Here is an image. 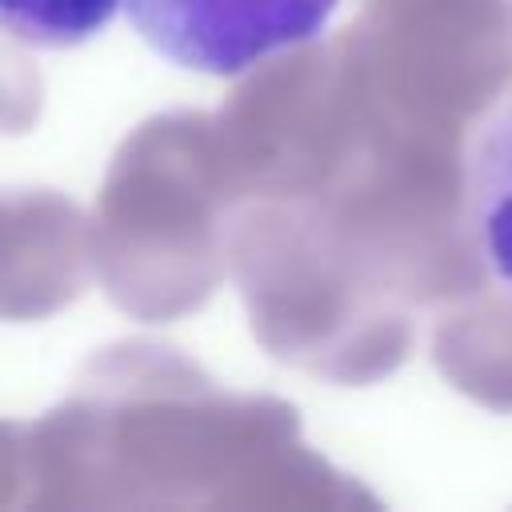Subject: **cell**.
I'll list each match as a JSON object with an SVG mask.
<instances>
[{
	"label": "cell",
	"mask_w": 512,
	"mask_h": 512,
	"mask_svg": "<svg viewBox=\"0 0 512 512\" xmlns=\"http://www.w3.org/2000/svg\"><path fill=\"white\" fill-rule=\"evenodd\" d=\"M336 8L340 0H124L152 52L204 76H240L320 40Z\"/></svg>",
	"instance_id": "obj_1"
},
{
	"label": "cell",
	"mask_w": 512,
	"mask_h": 512,
	"mask_svg": "<svg viewBox=\"0 0 512 512\" xmlns=\"http://www.w3.org/2000/svg\"><path fill=\"white\" fill-rule=\"evenodd\" d=\"M464 216L488 276L512 296V100L492 108L468 140Z\"/></svg>",
	"instance_id": "obj_2"
},
{
	"label": "cell",
	"mask_w": 512,
	"mask_h": 512,
	"mask_svg": "<svg viewBox=\"0 0 512 512\" xmlns=\"http://www.w3.org/2000/svg\"><path fill=\"white\" fill-rule=\"evenodd\" d=\"M124 0H0L4 28L32 48H76L100 36Z\"/></svg>",
	"instance_id": "obj_3"
}]
</instances>
